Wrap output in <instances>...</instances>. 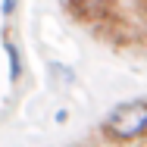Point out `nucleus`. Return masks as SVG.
<instances>
[{
  "instance_id": "1",
  "label": "nucleus",
  "mask_w": 147,
  "mask_h": 147,
  "mask_svg": "<svg viewBox=\"0 0 147 147\" xmlns=\"http://www.w3.org/2000/svg\"><path fill=\"white\" fill-rule=\"evenodd\" d=\"M103 131L119 141H135V138L147 135V100H128V103L116 107L103 119Z\"/></svg>"
},
{
  "instance_id": "2",
  "label": "nucleus",
  "mask_w": 147,
  "mask_h": 147,
  "mask_svg": "<svg viewBox=\"0 0 147 147\" xmlns=\"http://www.w3.org/2000/svg\"><path fill=\"white\" fill-rule=\"evenodd\" d=\"M69 6H72V13H75V16L97 22V19L110 16V6H113V0H69Z\"/></svg>"
},
{
  "instance_id": "3",
  "label": "nucleus",
  "mask_w": 147,
  "mask_h": 147,
  "mask_svg": "<svg viewBox=\"0 0 147 147\" xmlns=\"http://www.w3.org/2000/svg\"><path fill=\"white\" fill-rule=\"evenodd\" d=\"M3 50H6V57H9V82L16 85V82L22 78V57H19V50H16V44H13L9 38H3Z\"/></svg>"
},
{
  "instance_id": "4",
  "label": "nucleus",
  "mask_w": 147,
  "mask_h": 147,
  "mask_svg": "<svg viewBox=\"0 0 147 147\" xmlns=\"http://www.w3.org/2000/svg\"><path fill=\"white\" fill-rule=\"evenodd\" d=\"M16 3H19V0H3V3H0V13H3L6 19H9V16L16 13Z\"/></svg>"
},
{
  "instance_id": "5",
  "label": "nucleus",
  "mask_w": 147,
  "mask_h": 147,
  "mask_svg": "<svg viewBox=\"0 0 147 147\" xmlns=\"http://www.w3.org/2000/svg\"><path fill=\"white\" fill-rule=\"evenodd\" d=\"M138 3H144V6H147V0H138Z\"/></svg>"
}]
</instances>
